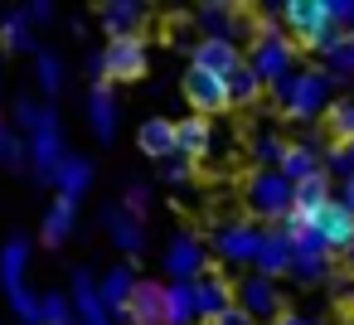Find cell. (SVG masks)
<instances>
[{"mask_svg": "<svg viewBox=\"0 0 354 325\" xmlns=\"http://www.w3.org/2000/svg\"><path fill=\"white\" fill-rule=\"evenodd\" d=\"M281 20H286V35H291L301 49L330 54V44L339 39V20H335V6H330V0H286V6H281Z\"/></svg>", "mask_w": 354, "mask_h": 325, "instance_id": "6da1fadb", "label": "cell"}, {"mask_svg": "<svg viewBox=\"0 0 354 325\" xmlns=\"http://www.w3.org/2000/svg\"><path fill=\"white\" fill-rule=\"evenodd\" d=\"M248 68H252L267 88H281L286 78H296V39L281 35L277 25H257V35H252V54H248Z\"/></svg>", "mask_w": 354, "mask_h": 325, "instance_id": "7a4b0ae2", "label": "cell"}, {"mask_svg": "<svg viewBox=\"0 0 354 325\" xmlns=\"http://www.w3.org/2000/svg\"><path fill=\"white\" fill-rule=\"evenodd\" d=\"M88 73L97 83H136L146 73V39H107V49L88 54Z\"/></svg>", "mask_w": 354, "mask_h": 325, "instance_id": "3957f363", "label": "cell"}, {"mask_svg": "<svg viewBox=\"0 0 354 325\" xmlns=\"http://www.w3.org/2000/svg\"><path fill=\"white\" fill-rule=\"evenodd\" d=\"M272 93L281 98L286 117H296V122H310V117H320V112L335 107V102H330V73H320V68H301L296 78H286V83L272 88Z\"/></svg>", "mask_w": 354, "mask_h": 325, "instance_id": "277c9868", "label": "cell"}, {"mask_svg": "<svg viewBox=\"0 0 354 325\" xmlns=\"http://www.w3.org/2000/svg\"><path fill=\"white\" fill-rule=\"evenodd\" d=\"M243 199H248V209H252L257 219H277V223H281V219L296 209V185H291L281 170H257V175H248Z\"/></svg>", "mask_w": 354, "mask_h": 325, "instance_id": "5b68a950", "label": "cell"}, {"mask_svg": "<svg viewBox=\"0 0 354 325\" xmlns=\"http://www.w3.org/2000/svg\"><path fill=\"white\" fill-rule=\"evenodd\" d=\"M68 160V141H64V127H59V112H44V127L30 136V165L39 180H54V170Z\"/></svg>", "mask_w": 354, "mask_h": 325, "instance_id": "8992f818", "label": "cell"}, {"mask_svg": "<svg viewBox=\"0 0 354 325\" xmlns=\"http://www.w3.org/2000/svg\"><path fill=\"white\" fill-rule=\"evenodd\" d=\"M310 228L320 233V243H325L330 252H354V209H349L344 199H330V204L310 219Z\"/></svg>", "mask_w": 354, "mask_h": 325, "instance_id": "52a82bcc", "label": "cell"}, {"mask_svg": "<svg viewBox=\"0 0 354 325\" xmlns=\"http://www.w3.org/2000/svg\"><path fill=\"white\" fill-rule=\"evenodd\" d=\"M185 98L194 102V117H214V112L233 107V98H228V78L204 73V68H189V73H185Z\"/></svg>", "mask_w": 354, "mask_h": 325, "instance_id": "ba28073f", "label": "cell"}, {"mask_svg": "<svg viewBox=\"0 0 354 325\" xmlns=\"http://www.w3.org/2000/svg\"><path fill=\"white\" fill-rule=\"evenodd\" d=\"M262 238H267V233H262L257 223L238 219V223H223V228L214 233V252H218L223 262H257Z\"/></svg>", "mask_w": 354, "mask_h": 325, "instance_id": "9c48e42d", "label": "cell"}, {"mask_svg": "<svg viewBox=\"0 0 354 325\" xmlns=\"http://www.w3.org/2000/svg\"><path fill=\"white\" fill-rule=\"evenodd\" d=\"M199 30L204 39H228V44H238V35H257V25H248L238 6H218V0L199 6Z\"/></svg>", "mask_w": 354, "mask_h": 325, "instance_id": "30bf717a", "label": "cell"}, {"mask_svg": "<svg viewBox=\"0 0 354 325\" xmlns=\"http://www.w3.org/2000/svg\"><path fill=\"white\" fill-rule=\"evenodd\" d=\"M238 310H248L252 320H277L281 315V291H277V281L272 277H248L243 286H238Z\"/></svg>", "mask_w": 354, "mask_h": 325, "instance_id": "8fae6325", "label": "cell"}, {"mask_svg": "<svg viewBox=\"0 0 354 325\" xmlns=\"http://www.w3.org/2000/svg\"><path fill=\"white\" fill-rule=\"evenodd\" d=\"M243 64H248L243 49L228 44V39H199L194 44V59H189V68H204V73H218V78H233Z\"/></svg>", "mask_w": 354, "mask_h": 325, "instance_id": "7c38bea8", "label": "cell"}, {"mask_svg": "<svg viewBox=\"0 0 354 325\" xmlns=\"http://www.w3.org/2000/svg\"><path fill=\"white\" fill-rule=\"evenodd\" d=\"M102 228H107V238H112L127 257L146 248V223H141L127 204H107V209H102Z\"/></svg>", "mask_w": 354, "mask_h": 325, "instance_id": "4fadbf2b", "label": "cell"}, {"mask_svg": "<svg viewBox=\"0 0 354 325\" xmlns=\"http://www.w3.org/2000/svg\"><path fill=\"white\" fill-rule=\"evenodd\" d=\"M204 243L199 238H189V233H180L170 248H165V272L175 277V281H199V277H209L204 272Z\"/></svg>", "mask_w": 354, "mask_h": 325, "instance_id": "5bb4252c", "label": "cell"}, {"mask_svg": "<svg viewBox=\"0 0 354 325\" xmlns=\"http://www.w3.org/2000/svg\"><path fill=\"white\" fill-rule=\"evenodd\" d=\"M194 296H199V320H204V325L223 320V315L238 306V301H233V296H238V286H233L228 277H214V272L194 281Z\"/></svg>", "mask_w": 354, "mask_h": 325, "instance_id": "9a60e30c", "label": "cell"}, {"mask_svg": "<svg viewBox=\"0 0 354 325\" xmlns=\"http://www.w3.org/2000/svg\"><path fill=\"white\" fill-rule=\"evenodd\" d=\"M325 272H330V248H325V243H320V233L310 228L306 238H296L291 277H296V281H306V286H315V281H325Z\"/></svg>", "mask_w": 354, "mask_h": 325, "instance_id": "2e32d148", "label": "cell"}, {"mask_svg": "<svg viewBox=\"0 0 354 325\" xmlns=\"http://www.w3.org/2000/svg\"><path fill=\"white\" fill-rule=\"evenodd\" d=\"M73 310H78V325H112V310L93 272H73Z\"/></svg>", "mask_w": 354, "mask_h": 325, "instance_id": "e0dca14e", "label": "cell"}, {"mask_svg": "<svg viewBox=\"0 0 354 325\" xmlns=\"http://www.w3.org/2000/svg\"><path fill=\"white\" fill-rule=\"evenodd\" d=\"M141 151L156 156V160H175L180 156V122H165V117H151L141 122Z\"/></svg>", "mask_w": 354, "mask_h": 325, "instance_id": "ac0fdd59", "label": "cell"}, {"mask_svg": "<svg viewBox=\"0 0 354 325\" xmlns=\"http://www.w3.org/2000/svg\"><path fill=\"white\" fill-rule=\"evenodd\" d=\"M291 262H296V243L281 233V228H272L267 238H262V248H257V277H281V272H291Z\"/></svg>", "mask_w": 354, "mask_h": 325, "instance_id": "d6986e66", "label": "cell"}, {"mask_svg": "<svg viewBox=\"0 0 354 325\" xmlns=\"http://www.w3.org/2000/svg\"><path fill=\"white\" fill-rule=\"evenodd\" d=\"M122 320L127 325H165V286L160 281H141Z\"/></svg>", "mask_w": 354, "mask_h": 325, "instance_id": "ffe728a7", "label": "cell"}, {"mask_svg": "<svg viewBox=\"0 0 354 325\" xmlns=\"http://www.w3.org/2000/svg\"><path fill=\"white\" fill-rule=\"evenodd\" d=\"M88 127H93L97 141L117 136V98H112L107 83H93V93H88Z\"/></svg>", "mask_w": 354, "mask_h": 325, "instance_id": "44dd1931", "label": "cell"}, {"mask_svg": "<svg viewBox=\"0 0 354 325\" xmlns=\"http://www.w3.org/2000/svg\"><path fill=\"white\" fill-rule=\"evenodd\" d=\"M277 170H281V175H286L291 185H306V180L325 175V160H320V151H315V146H306V141H291Z\"/></svg>", "mask_w": 354, "mask_h": 325, "instance_id": "7402d4cb", "label": "cell"}, {"mask_svg": "<svg viewBox=\"0 0 354 325\" xmlns=\"http://www.w3.org/2000/svg\"><path fill=\"white\" fill-rule=\"evenodd\" d=\"M141 20H146V6H136V0H107L102 6V30L112 39H136Z\"/></svg>", "mask_w": 354, "mask_h": 325, "instance_id": "603a6c76", "label": "cell"}, {"mask_svg": "<svg viewBox=\"0 0 354 325\" xmlns=\"http://www.w3.org/2000/svg\"><path fill=\"white\" fill-rule=\"evenodd\" d=\"M73 219H78V204H73V199H54V204L44 209L39 238H44L49 248H64V243H68V233H73Z\"/></svg>", "mask_w": 354, "mask_h": 325, "instance_id": "cb8c5ba5", "label": "cell"}, {"mask_svg": "<svg viewBox=\"0 0 354 325\" xmlns=\"http://www.w3.org/2000/svg\"><path fill=\"white\" fill-rule=\"evenodd\" d=\"M194 320H199L194 281H170L165 286V325H194Z\"/></svg>", "mask_w": 354, "mask_h": 325, "instance_id": "d4e9b609", "label": "cell"}, {"mask_svg": "<svg viewBox=\"0 0 354 325\" xmlns=\"http://www.w3.org/2000/svg\"><path fill=\"white\" fill-rule=\"evenodd\" d=\"M102 301H107V310H122L127 315V306H131V296H136V286H141V277L131 272V267H112L102 281Z\"/></svg>", "mask_w": 354, "mask_h": 325, "instance_id": "484cf974", "label": "cell"}, {"mask_svg": "<svg viewBox=\"0 0 354 325\" xmlns=\"http://www.w3.org/2000/svg\"><path fill=\"white\" fill-rule=\"evenodd\" d=\"M214 151V127H209V117H185L180 122V156L185 160H204Z\"/></svg>", "mask_w": 354, "mask_h": 325, "instance_id": "4316f807", "label": "cell"}, {"mask_svg": "<svg viewBox=\"0 0 354 325\" xmlns=\"http://www.w3.org/2000/svg\"><path fill=\"white\" fill-rule=\"evenodd\" d=\"M54 185H59V199H73V204H78V194L93 185V160H83V156H68V160L54 170Z\"/></svg>", "mask_w": 354, "mask_h": 325, "instance_id": "83f0119b", "label": "cell"}, {"mask_svg": "<svg viewBox=\"0 0 354 325\" xmlns=\"http://www.w3.org/2000/svg\"><path fill=\"white\" fill-rule=\"evenodd\" d=\"M330 199H335V194H330V175H315V180H306V185H296V214H306V219H315Z\"/></svg>", "mask_w": 354, "mask_h": 325, "instance_id": "f1b7e54d", "label": "cell"}, {"mask_svg": "<svg viewBox=\"0 0 354 325\" xmlns=\"http://www.w3.org/2000/svg\"><path fill=\"white\" fill-rule=\"evenodd\" d=\"M0 44L10 54H30V10H10L0 20Z\"/></svg>", "mask_w": 354, "mask_h": 325, "instance_id": "f546056e", "label": "cell"}, {"mask_svg": "<svg viewBox=\"0 0 354 325\" xmlns=\"http://www.w3.org/2000/svg\"><path fill=\"white\" fill-rule=\"evenodd\" d=\"M262 88H267V83H262V78H257L248 64H243V68L228 78V98H233V107H248V102H257V98H262Z\"/></svg>", "mask_w": 354, "mask_h": 325, "instance_id": "4dcf8cb0", "label": "cell"}, {"mask_svg": "<svg viewBox=\"0 0 354 325\" xmlns=\"http://www.w3.org/2000/svg\"><path fill=\"white\" fill-rule=\"evenodd\" d=\"M25 160H30V141L0 122V165H6V170H20Z\"/></svg>", "mask_w": 354, "mask_h": 325, "instance_id": "1f68e13d", "label": "cell"}, {"mask_svg": "<svg viewBox=\"0 0 354 325\" xmlns=\"http://www.w3.org/2000/svg\"><path fill=\"white\" fill-rule=\"evenodd\" d=\"M35 78L44 88V98H59L64 93V64H59V54H39L35 59Z\"/></svg>", "mask_w": 354, "mask_h": 325, "instance_id": "d6a6232c", "label": "cell"}, {"mask_svg": "<svg viewBox=\"0 0 354 325\" xmlns=\"http://www.w3.org/2000/svg\"><path fill=\"white\" fill-rule=\"evenodd\" d=\"M44 325H78V310H73L68 291H44Z\"/></svg>", "mask_w": 354, "mask_h": 325, "instance_id": "836d02e7", "label": "cell"}, {"mask_svg": "<svg viewBox=\"0 0 354 325\" xmlns=\"http://www.w3.org/2000/svg\"><path fill=\"white\" fill-rule=\"evenodd\" d=\"M325 175H339L344 185L354 180V141H330V151H325Z\"/></svg>", "mask_w": 354, "mask_h": 325, "instance_id": "e575fe53", "label": "cell"}, {"mask_svg": "<svg viewBox=\"0 0 354 325\" xmlns=\"http://www.w3.org/2000/svg\"><path fill=\"white\" fill-rule=\"evenodd\" d=\"M286 146H291V141H281V136L262 131V136L252 141V156H257V165H262V170H277V165H281V156H286Z\"/></svg>", "mask_w": 354, "mask_h": 325, "instance_id": "d590c367", "label": "cell"}, {"mask_svg": "<svg viewBox=\"0 0 354 325\" xmlns=\"http://www.w3.org/2000/svg\"><path fill=\"white\" fill-rule=\"evenodd\" d=\"M325 122H330V136L335 141H354V102H335L325 112Z\"/></svg>", "mask_w": 354, "mask_h": 325, "instance_id": "8d00e7d4", "label": "cell"}, {"mask_svg": "<svg viewBox=\"0 0 354 325\" xmlns=\"http://www.w3.org/2000/svg\"><path fill=\"white\" fill-rule=\"evenodd\" d=\"M325 59H330V68H335V73H354V35L344 30V35L330 44V54H325Z\"/></svg>", "mask_w": 354, "mask_h": 325, "instance_id": "74e56055", "label": "cell"}, {"mask_svg": "<svg viewBox=\"0 0 354 325\" xmlns=\"http://www.w3.org/2000/svg\"><path fill=\"white\" fill-rule=\"evenodd\" d=\"M44 112H49V107H35V102H30V98H25V102H20V107H15V127H20V131H30V136H35V131H39V127H44Z\"/></svg>", "mask_w": 354, "mask_h": 325, "instance_id": "f35d334b", "label": "cell"}, {"mask_svg": "<svg viewBox=\"0 0 354 325\" xmlns=\"http://www.w3.org/2000/svg\"><path fill=\"white\" fill-rule=\"evenodd\" d=\"M165 185H170V189H189V185H194V165H189V160H170V165H165Z\"/></svg>", "mask_w": 354, "mask_h": 325, "instance_id": "ab89813d", "label": "cell"}, {"mask_svg": "<svg viewBox=\"0 0 354 325\" xmlns=\"http://www.w3.org/2000/svg\"><path fill=\"white\" fill-rule=\"evenodd\" d=\"M146 204H151V194H146V185H131V194H127V209H131V214L141 219V209H146Z\"/></svg>", "mask_w": 354, "mask_h": 325, "instance_id": "60d3db41", "label": "cell"}, {"mask_svg": "<svg viewBox=\"0 0 354 325\" xmlns=\"http://www.w3.org/2000/svg\"><path fill=\"white\" fill-rule=\"evenodd\" d=\"M214 325H257V320H252L248 310H238V306H233V310H228L223 320H214Z\"/></svg>", "mask_w": 354, "mask_h": 325, "instance_id": "b9f144b4", "label": "cell"}, {"mask_svg": "<svg viewBox=\"0 0 354 325\" xmlns=\"http://www.w3.org/2000/svg\"><path fill=\"white\" fill-rule=\"evenodd\" d=\"M272 325H315V320H310V315H296V310H281Z\"/></svg>", "mask_w": 354, "mask_h": 325, "instance_id": "7bdbcfd3", "label": "cell"}, {"mask_svg": "<svg viewBox=\"0 0 354 325\" xmlns=\"http://www.w3.org/2000/svg\"><path fill=\"white\" fill-rule=\"evenodd\" d=\"M30 20H54V6H49V0H35V6H30Z\"/></svg>", "mask_w": 354, "mask_h": 325, "instance_id": "ee69618b", "label": "cell"}, {"mask_svg": "<svg viewBox=\"0 0 354 325\" xmlns=\"http://www.w3.org/2000/svg\"><path fill=\"white\" fill-rule=\"evenodd\" d=\"M339 199H344V204H349V209H354V180H349V185H344V194H339Z\"/></svg>", "mask_w": 354, "mask_h": 325, "instance_id": "f6af8a7d", "label": "cell"}, {"mask_svg": "<svg viewBox=\"0 0 354 325\" xmlns=\"http://www.w3.org/2000/svg\"><path fill=\"white\" fill-rule=\"evenodd\" d=\"M349 267H354V252H349Z\"/></svg>", "mask_w": 354, "mask_h": 325, "instance_id": "bcb514c9", "label": "cell"}]
</instances>
